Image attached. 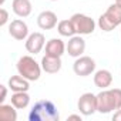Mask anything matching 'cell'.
I'll return each mask as SVG.
<instances>
[{"label": "cell", "instance_id": "cell-1", "mask_svg": "<svg viewBox=\"0 0 121 121\" xmlns=\"http://www.w3.org/2000/svg\"><path fill=\"white\" fill-rule=\"evenodd\" d=\"M29 120L30 121H58L60 114L57 107L50 100H40L30 110Z\"/></svg>", "mask_w": 121, "mask_h": 121}, {"label": "cell", "instance_id": "cell-11", "mask_svg": "<svg viewBox=\"0 0 121 121\" xmlns=\"http://www.w3.org/2000/svg\"><path fill=\"white\" fill-rule=\"evenodd\" d=\"M86 50V41L80 36H73L67 43V53L71 57H80Z\"/></svg>", "mask_w": 121, "mask_h": 121}, {"label": "cell", "instance_id": "cell-18", "mask_svg": "<svg viewBox=\"0 0 121 121\" xmlns=\"http://www.w3.org/2000/svg\"><path fill=\"white\" fill-rule=\"evenodd\" d=\"M16 107L7 105V104H0V120L2 121H16L17 120V112L14 110Z\"/></svg>", "mask_w": 121, "mask_h": 121}, {"label": "cell", "instance_id": "cell-12", "mask_svg": "<svg viewBox=\"0 0 121 121\" xmlns=\"http://www.w3.org/2000/svg\"><path fill=\"white\" fill-rule=\"evenodd\" d=\"M41 69L48 74H56L61 69V58L53 57V56H44L41 60Z\"/></svg>", "mask_w": 121, "mask_h": 121}, {"label": "cell", "instance_id": "cell-20", "mask_svg": "<svg viewBox=\"0 0 121 121\" xmlns=\"http://www.w3.org/2000/svg\"><path fill=\"white\" fill-rule=\"evenodd\" d=\"M9 20V13L6 12V9H0V26H4Z\"/></svg>", "mask_w": 121, "mask_h": 121}, {"label": "cell", "instance_id": "cell-24", "mask_svg": "<svg viewBox=\"0 0 121 121\" xmlns=\"http://www.w3.org/2000/svg\"><path fill=\"white\" fill-rule=\"evenodd\" d=\"M115 3H117L118 6H121V0H115Z\"/></svg>", "mask_w": 121, "mask_h": 121}, {"label": "cell", "instance_id": "cell-23", "mask_svg": "<svg viewBox=\"0 0 121 121\" xmlns=\"http://www.w3.org/2000/svg\"><path fill=\"white\" fill-rule=\"evenodd\" d=\"M69 120H81V117L80 115H70Z\"/></svg>", "mask_w": 121, "mask_h": 121}, {"label": "cell", "instance_id": "cell-26", "mask_svg": "<svg viewBox=\"0 0 121 121\" xmlns=\"http://www.w3.org/2000/svg\"><path fill=\"white\" fill-rule=\"evenodd\" d=\"M51 2H56V0H51Z\"/></svg>", "mask_w": 121, "mask_h": 121}, {"label": "cell", "instance_id": "cell-19", "mask_svg": "<svg viewBox=\"0 0 121 121\" xmlns=\"http://www.w3.org/2000/svg\"><path fill=\"white\" fill-rule=\"evenodd\" d=\"M57 30H58L60 34L64 36V37H73L76 34V30H74V26H73L71 20H61V22H58Z\"/></svg>", "mask_w": 121, "mask_h": 121}, {"label": "cell", "instance_id": "cell-25", "mask_svg": "<svg viewBox=\"0 0 121 121\" xmlns=\"http://www.w3.org/2000/svg\"><path fill=\"white\" fill-rule=\"evenodd\" d=\"M4 3V0H0V4H3Z\"/></svg>", "mask_w": 121, "mask_h": 121}, {"label": "cell", "instance_id": "cell-2", "mask_svg": "<svg viewBox=\"0 0 121 121\" xmlns=\"http://www.w3.org/2000/svg\"><path fill=\"white\" fill-rule=\"evenodd\" d=\"M121 108V90H103L97 94V111L101 114H107L112 110Z\"/></svg>", "mask_w": 121, "mask_h": 121}, {"label": "cell", "instance_id": "cell-6", "mask_svg": "<svg viewBox=\"0 0 121 121\" xmlns=\"http://www.w3.org/2000/svg\"><path fill=\"white\" fill-rule=\"evenodd\" d=\"M73 70L80 77L90 76L95 70V61H94L91 57H88V56L78 57L76 61H74V64H73Z\"/></svg>", "mask_w": 121, "mask_h": 121}, {"label": "cell", "instance_id": "cell-22", "mask_svg": "<svg viewBox=\"0 0 121 121\" xmlns=\"http://www.w3.org/2000/svg\"><path fill=\"white\" fill-rule=\"evenodd\" d=\"M112 120L114 121H121V110H117V112L112 115Z\"/></svg>", "mask_w": 121, "mask_h": 121}, {"label": "cell", "instance_id": "cell-5", "mask_svg": "<svg viewBox=\"0 0 121 121\" xmlns=\"http://www.w3.org/2000/svg\"><path fill=\"white\" fill-rule=\"evenodd\" d=\"M70 20L74 26L76 33H78V34H91L95 29V22L91 17L86 16V14L76 13V14L71 16Z\"/></svg>", "mask_w": 121, "mask_h": 121}, {"label": "cell", "instance_id": "cell-14", "mask_svg": "<svg viewBox=\"0 0 121 121\" xmlns=\"http://www.w3.org/2000/svg\"><path fill=\"white\" fill-rule=\"evenodd\" d=\"M12 7H13V12L19 17H27L31 13V3H30V0H13Z\"/></svg>", "mask_w": 121, "mask_h": 121}, {"label": "cell", "instance_id": "cell-21", "mask_svg": "<svg viewBox=\"0 0 121 121\" xmlns=\"http://www.w3.org/2000/svg\"><path fill=\"white\" fill-rule=\"evenodd\" d=\"M0 90H2V95H0V103L3 104V101L6 100V94H7V88L4 86H0Z\"/></svg>", "mask_w": 121, "mask_h": 121}, {"label": "cell", "instance_id": "cell-8", "mask_svg": "<svg viewBox=\"0 0 121 121\" xmlns=\"http://www.w3.org/2000/svg\"><path fill=\"white\" fill-rule=\"evenodd\" d=\"M9 34L16 40H24L29 34V27L23 20H13L9 26Z\"/></svg>", "mask_w": 121, "mask_h": 121}, {"label": "cell", "instance_id": "cell-10", "mask_svg": "<svg viewBox=\"0 0 121 121\" xmlns=\"http://www.w3.org/2000/svg\"><path fill=\"white\" fill-rule=\"evenodd\" d=\"M37 24L40 29L43 30H51L57 26V16L56 13L50 12V10H46V12H41L37 17Z\"/></svg>", "mask_w": 121, "mask_h": 121}, {"label": "cell", "instance_id": "cell-17", "mask_svg": "<svg viewBox=\"0 0 121 121\" xmlns=\"http://www.w3.org/2000/svg\"><path fill=\"white\" fill-rule=\"evenodd\" d=\"M29 103H30V97L26 91H16L12 95V104L19 110L26 108L29 105Z\"/></svg>", "mask_w": 121, "mask_h": 121}, {"label": "cell", "instance_id": "cell-16", "mask_svg": "<svg viewBox=\"0 0 121 121\" xmlns=\"http://www.w3.org/2000/svg\"><path fill=\"white\" fill-rule=\"evenodd\" d=\"M9 87L16 93V91H27L30 86H29V80L19 74V76H13L9 80Z\"/></svg>", "mask_w": 121, "mask_h": 121}, {"label": "cell", "instance_id": "cell-4", "mask_svg": "<svg viewBox=\"0 0 121 121\" xmlns=\"http://www.w3.org/2000/svg\"><path fill=\"white\" fill-rule=\"evenodd\" d=\"M120 24H121V6L114 3V4L108 6L107 12L104 14L100 16L98 26L104 31H111V30H114Z\"/></svg>", "mask_w": 121, "mask_h": 121}, {"label": "cell", "instance_id": "cell-7", "mask_svg": "<svg viewBox=\"0 0 121 121\" xmlns=\"http://www.w3.org/2000/svg\"><path fill=\"white\" fill-rule=\"evenodd\" d=\"M77 107L83 115H91L97 111V95L91 93H84L77 103Z\"/></svg>", "mask_w": 121, "mask_h": 121}, {"label": "cell", "instance_id": "cell-9", "mask_svg": "<svg viewBox=\"0 0 121 121\" xmlns=\"http://www.w3.org/2000/svg\"><path fill=\"white\" fill-rule=\"evenodd\" d=\"M44 36L41 33H33L26 40V50L31 54H37L44 47Z\"/></svg>", "mask_w": 121, "mask_h": 121}, {"label": "cell", "instance_id": "cell-13", "mask_svg": "<svg viewBox=\"0 0 121 121\" xmlns=\"http://www.w3.org/2000/svg\"><path fill=\"white\" fill-rule=\"evenodd\" d=\"M64 50H66V46H64L63 40H60V39H51L46 44V54L47 56L61 57L64 54Z\"/></svg>", "mask_w": 121, "mask_h": 121}, {"label": "cell", "instance_id": "cell-15", "mask_svg": "<svg viewBox=\"0 0 121 121\" xmlns=\"http://www.w3.org/2000/svg\"><path fill=\"white\" fill-rule=\"evenodd\" d=\"M112 83V76L108 70H98L94 74V84L100 88H107Z\"/></svg>", "mask_w": 121, "mask_h": 121}, {"label": "cell", "instance_id": "cell-3", "mask_svg": "<svg viewBox=\"0 0 121 121\" xmlns=\"http://www.w3.org/2000/svg\"><path fill=\"white\" fill-rule=\"evenodd\" d=\"M17 71L20 76L27 78L29 81H36L40 78L41 67L36 63V60L30 56H23L17 61Z\"/></svg>", "mask_w": 121, "mask_h": 121}]
</instances>
